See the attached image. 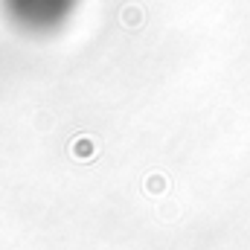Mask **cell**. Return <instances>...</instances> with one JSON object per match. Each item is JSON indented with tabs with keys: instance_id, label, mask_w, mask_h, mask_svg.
I'll use <instances>...</instances> for the list:
<instances>
[{
	"instance_id": "obj_1",
	"label": "cell",
	"mask_w": 250,
	"mask_h": 250,
	"mask_svg": "<svg viewBox=\"0 0 250 250\" xmlns=\"http://www.w3.org/2000/svg\"><path fill=\"white\" fill-rule=\"evenodd\" d=\"M134 18H137V21H143V12H140L137 6H125V9H123V26L134 29V26H137V23H134Z\"/></svg>"
}]
</instances>
